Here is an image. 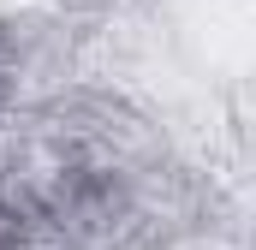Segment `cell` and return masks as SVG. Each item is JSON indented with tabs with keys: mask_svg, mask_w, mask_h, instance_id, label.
Wrapping results in <instances>:
<instances>
[{
	"mask_svg": "<svg viewBox=\"0 0 256 250\" xmlns=\"http://www.w3.org/2000/svg\"><path fill=\"white\" fill-rule=\"evenodd\" d=\"M0 250H30V226H24V214L6 190H0Z\"/></svg>",
	"mask_w": 256,
	"mask_h": 250,
	"instance_id": "1",
	"label": "cell"
}]
</instances>
